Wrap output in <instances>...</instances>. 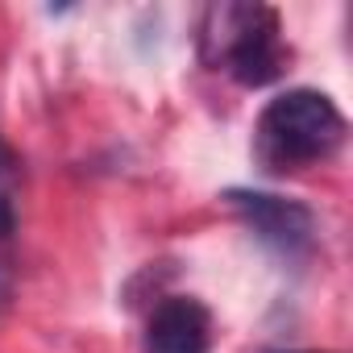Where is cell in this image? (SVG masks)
I'll list each match as a JSON object with an SVG mask.
<instances>
[{
    "mask_svg": "<svg viewBox=\"0 0 353 353\" xmlns=\"http://www.w3.org/2000/svg\"><path fill=\"white\" fill-rule=\"evenodd\" d=\"M345 141V117L332 104V96L316 88H291L274 96L254 129V150L258 162L274 174L316 166L332 158Z\"/></svg>",
    "mask_w": 353,
    "mask_h": 353,
    "instance_id": "obj_1",
    "label": "cell"
},
{
    "mask_svg": "<svg viewBox=\"0 0 353 353\" xmlns=\"http://www.w3.org/2000/svg\"><path fill=\"white\" fill-rule=\"evenodd\" d=\"M204 54L241 88H266L287 67L279 13L266 5H216L204 17Z\"/></svg>",
    "mask_w": 353,
    "mask_h": 353,
    "instance_id": "obj_2",
    "label": "cell"
},
{
    "mask_svg": "<svg viewBox=\"0 0 353 353\" xmlns=\"http://www.w3.org/2000/svg\"><path fill=\"white\" fill-rule=\"evenodd\" d=\"M225 200L266 245H274L283 254H299L312 245L316 216L307 204L287 200V196H270V192H250V188H233Z\"/></svg>",
    "mask_w": 353,
    "mask_h": 353,
    "instance_id": "obj_3",
    "label": "cell"
},
{
    "mask_svg": "<svg viewBox=\"0 0 353 353\" xmlns=\"http://www.w3.org/2000/svg\"><path fill=\"white\" fill-rule=\"evenodd\" d=\"M212 349V316L192 295H170L150 312L145 353H208Z\"/></svg>",
    "mask_w": 353,
    "mask_h": 353,
    "instance_id": "obj_4",
    "label": "cell"
},
{
    "mask_svg": "<svg viewBox=\"0 0 353 353\" xmlns=\"http://www.w3.org/2000/svg\"><path fill=\"white\" fill-rule=\"evenodd\" d=\"M13 229H17V212H13V204L5 196H0V241H5Z\"/></svg>",
    "mask_w": 353,
    "mask_h": 353,
    "instance_id": "obj_5",
    "label": "cell"
}]
</instances>
